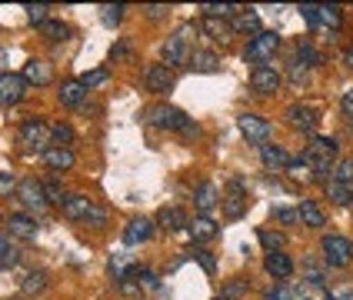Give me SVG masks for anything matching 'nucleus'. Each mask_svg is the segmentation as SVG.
<instances>
[{
    "label": "nucleus",
    "instance_id": "34",
    "mask_svg": "<svg viewBox=\"0 0 353 300\" xmlns=\"http://www.w3.org/2000/svg\"><path fill=\"white\" fill-rule=\"evenodd\" d=\"M316 20H320V23H323V27H340V20H343V10H340V7H316Z\"/></svg>",
    "mask_w": 353,
    "mask_h": 300
},
{
    "label": "nucleus",
    "instance_id": "62",
    "mask_svg": "<svg viewBox=\"0 0 353 300\" xmlns=\"http://www.w3.org/2000/svg\"><path fill=\"white\" fill-rule=\"evenodd\" d=\"M303 300H310V297H303Z\"/></svg>",
    "mask_w": 353,
    "mask_h": 300
},
{
    "label": "nucleus",
    "instance_id": "32",
    "mask_svg": "<svg viewBox=\"0 0 353 300\" xmlns=\"http://www.w3.org/2000/svg\"><path fill=\"white\" fill-rule=\"evenodd\" d=\"M247 294H250V280H243V277L227 280V287H223V300H240V297H247Z\"/></svg>",
    "mask_w": 353,
    "mask_h": 300
},
{
    "label": "nucleus",
    "instance_id": "57",
    "mask_svg": "<svg viewBox=\"0 0 353 300\" xmlns=\"http://www.w3.org/2000/svg\"><path fill=\"white\" fill-rule=\"evenodd\" d=\"M180 134H183V137H190V140H196V137H200V127H196L194 120H187V123H183V130H180Z\"/></svg>",
    "mask_w": 353,
    "mask_h": 300
},
{
    "label": "nucleus",
    "instance_id": "18",
    "mask_svg": "<svg viewBox=\"0 0 353 300\" xmlns=\"http://www.w3.org/2000/svg\"><path fill=\"white\" fill-rule=\"evenodd\" d=\"M50 77H54V70H50V63L47 60H27V67H23V80L27 83H37V87H47L50 83Z\"/></svg>",
    "mask_w": 353,
    "mask_h": 300
},
{
    "label": "nucleus",
    "instance_id": "27",
    "mask_svg": "<svg viewBox=\"0 0 353 300\" xmlns=\"http://www.w3.org/2000/svg\"><path fill=\"white\" fill-rule=\"evenodd\" d=\"M200 30H203L207 37H214V40H227L230 34H234V27H230L227 20H216V17H203L200 20Z\"/></svg>",
    "mask_w": 353,
    "mask_h": 300
},
{
    "label": "nucleus",
    "instance_id": "3",
    "mask_svg": "<svg viewBox=\"0 0 353 300\" xmlns=\"http://www.w3.org/2000/svg\"><path fill=\"white\" fill-rule=\"evenodd\" d=\"M320 250H323V263L327 267H347L353 260V240L340 237V234H327L320 240Z\"/></svg>",
    "mask_w": 353,
    "mask_h": 300
},
{
    "label": "nucleus",
    "instance_id": "5",
    "mask_svg": "<svg viewBox=\"0 0 353 300\" xmlns=\"http://www.w3.org/2000/svg\"><path fill=\"white\" fill-rule=\"evenodd\" d=\"M17 197L20 203L27 207V210H34V214H43L50 203H47V194H43V183L37 177H23L17 183Z\"/></svg>",
    "mask_w": 353,
    "mask_h": 300
},
{
    "label": "nucleus",
    "instance_id": "44",
    "mask_svg": "<svg viewBox=\"0 0 353 300\" xmlns=\"http://www.w3.org/2000/svg\"><path fill=\"white\" fill-rule=\"evenodd\" d=\"M107 217H110V214H107V207H100V203H94V207H90V214H87V223H90V227H107Z\"/></svg>",
    "mask_w": 353,
    "mask_h": 300
},
{
    "label": "nucleus",
    "instance_id": "10",
    "mask_svg": "<svg viewBox=\"0 0 353 300\" xmlns=\"http://www.w3.org/2000/svg\"><path fill=\"white\" fill-rule=\"evenodd\" d=\"M23 90H27V80H23V74H0V103L3 107H14V103H20L23 100Z\"/></svg>",
    "mask_w": 353,
    "mask_h": 300
},
{
    "label": "nucleus",
    "instance_id": "11",
    "mask_svg": "<svg viewBox=\"0 0 353 300\" xmlns=\"http://www.w3.org/2000/svg\"><path fill=\"white\" fill-rule=\"evenodd\" d=\"M143 87H147L150 94H167V90L174 87V74H170V67H163V63H150V67H143Z\"/></svg>",
    "mask_w": 353,
    "mask_h": 300
},
{
    "label": "nucleus",
    "instance_id": "43",
    "mask_svg": "<svg viewBox=\"0 0 353 300\" xmlns=\"http://www.w3.org/2000/svg\"><path fill=\"white\" fill-rule=\"evenodd\" d=\"M290 174H294L296 180H303V177H314V167H310V160L307 157H300V160H290V167H287Z\"/></svg>",
    "mask_w": 353,
    "mask_h": 300
},
{
    "label": "nucleus",
    "instance_id": "4",
    "mask_svg": "<svg viewBox=\"0 0 353 300\" xmlns=\"http://www.w3.org/2000/svg\"><path fill=\"white\" fill-rule=\"evenodd\" d=\"M187 30H190V27H183L180 34L167 37V43L160 47V57H163L160 63H163V67H180V63H187V60H190L194 50L187 47Z\"/></svg>",
    "mask_w": 353,
    "mask_h": 300
},
{
    "label": "nucleus",
    "instance_id": "52",
    "mask_svg": "<svg viewBox=\"0 0 353 300\" xmlns=\"http://www.w3.org/2000/svg\"><path fill=\"white\" fill-rule=\"evenodd\" d=\"M300 14H303V20H307L310 27H320V20H316V3H303Z\"/></svg>",
    "mask_w": 353,
    "mask_h": 300
},
{
    "label": "nucleus",
    "instance_id": "40",
    "mask_svg": "<svg viewBox=\"0 0 353 300\" xmlns=\"http://www.w3.org/2000/svg\"><path fill=\"white\" fill-rule=\"evenodd\" d=\"M47 14H50V7H47V3H37V7L30 3V7H27V20H30L34 27H43V23L50 20Z\"/></svg>",
    "mask_w": 353,
    "mask_h": 300
},
{
    "label": "nucleus",
    "instance_id": "2",
    "mask_svg": "<svg viewBox=\"0 0 353 300\" xmlns=\"http://www.w3.org/2000/svg\"><path fill=\"white\" fill-rule=\"evenodd\" d=\"M17 140H20L23 150H37V154H43V150L50 147V127H47L40 117H27L20 123Z\"/></svg>",
    "mask_w": 353,
    "mask_h": 300
},
{
    "label": "nucleus",
    "instance_id": "36",
    "mask_svg": "<svg viewBox=\"0 0 353 300\" xmlns=\"http://www.w3.org/2000/svg\"><path fill=\"white\" fill-rule=\"evenodd\" d=\"M40 290H47V274H43V270L27 274V277H23V294H40Z\"/></svg>",
    "mask_w": 353,
    "mask_h": 300
},
{
    "label": "nucleus",
    "instance_id": "8",
    "mask_svg": "<svg viewBox=\"0 0 353 300\" xmlns=\"http://www.w3.org/2000/svg\"><path fill=\"white\" fill-rule=\"evenodd\" d=\"M236 127H240V134L250 140V143H267L270 140V120H263L260 114H240V120H236Z\"/></svg>",
    "mask_w": 353,
    "mask_h": 300
},
{
    "label": "nucleus",
    "instance_id": "30",
    "mask_svg": "<svg viewBox=\"0 0 353 300\" xmlns=\"http://www.w3.org/2000/svg\"><path fill=\"white\" fill-rule=\"evenodd\" d=\"M203 17H216V20H234L236 17V7L234 3H203L200 7Z\"/></svg>",
    "mask_w": 353,
    "mask_h": 300
},
{
    "label": "nucleus",
    "instance_id": "28",
    "mask_svg": "<svg viewBox=\"0 0 353 300\" xmlns=\"http://www.w3.org/2000/svg\"><path fill=\"white\" fill-rule=\"evenodd\" d=\"M323 197L330 200V203H350V187L340 183V180H327L323 183Z\"/></svg>",
    "mask_w": 353,
    "mask_h": 300
},
{
    "label": "nucleus",
    "instance_id": "33",
    "mask_svg": "<svg viewBox=\"0 0 353 300\" xmlns=\"http://www.w3.org/2000/svg\"><path fill=\"white\" fill-rule=\"evenodd\" d=\"M300 60H303V67H320V63H323V57L316 54L307 40H300V43H296V63H300Z\"/></svg>",
    "mask_w": 353,
    "mask_h": 300
},
{
    "label": "nucleus",
    "instance_id": "59",
    "mask_svg": "<svg viewBox=\"0 0 353 300\" xmlns=\"http://www.w3.org/2000/svg\"><path fill=\"white\" fill-rule=\"evenodd\" d=\"M343 63H347V67H350V70H353V47H350V50H347V54H343Z\"/></svg>",
    "mask_w": 353,
    "mask_h": 300
},
{
    "label": "nucleus",
    "instance_id": "64",
    "mask_svg": "<svg viewBox=\"0 0 353 300\" xmlns=\"http://www.w3.org/2000/svg\"><path fill=\"white\" fill-rule=\"evenodd\" d=\"M216 300H223V297H216Z\"/></svg>",
    "mask_w": 353,
    "mask_h": 300
},
{
    "label": "nucleus",
    "instance_id": "23",
    "mask_svg": "<svg viewBox=\"0 0 353 300\" xmlns=\"http://www.w3.org/2000/svg\"><path fill=\"white\" fill-rule=\"evenodd\" d=\"M263 267H267L270 277H290V274H294V260L287 257V254H267V257H263Z\"/></svg>",
    "mask_w": 353,
    "mask_h": 300
},
{
    "label": "nucleus",
    "instance_id": "54",
    "mask_svg": "<svg viewBox=\"0 0 353 300\" xmlns=\"http://www.w3.org/2000/svg\"><path fill=\"white\" fill-rule=\"evenodd\" d=\"M110 57H114V60L130 57V43H127V40H120V43H114V50H110Z\"/></svg>",
    "mask_w": 353,
    "mask_h": 300
},
{
    "label": "nucleus",
    "instance_id": "39",
    "mask_svg": "<svg viewBox=\"0 0 353 300\" xmlns=\"http://www.w3.org/2000/svg\"><path fill=\"white\" fill-rule=\"evenodd\" d=\"M260 243L267 247V254H280V250H283V234H274V230H260Z\"/></svg>",
    "mask_w": 353,
    "mask_h": 300
},
{
    "label": "nucleus",
    "instance_id": "24",
    "mask_svg": "<svg viewBox=\"0 0 353 300\" xmlns=\"http://www.w3.org/2000/svg\"><path fill=\"white\" fill-rule=\"evenodd\" d=\"M296 214H300V220H303V227H323L327 223V217H323V210L316 207V200H300V207H296Z\"/></svg>",
    "mask_w": 353,
    "mask_h": 300
},
{
    "label": "nucleus",
    "instance_id": "15",
    "mask_svg": "<svg viewBox=\"0 0 353 300\" xmlns=\"http://www.w3.org/2000/svg\"><path fill=\"white\" fill-rule=\"evenodd\" d=\"M90 207H94V200L87 197V194H67L63 203H60V210H63L67 220H87Z\"/></svg>",
    "mask_w": 353,
    "mask_h": 300
},
{
    "label": "nucleus",
    "instance_id": "58",
    "mask_svg": "<svg viewBox=\"0 0 353 300\" xmlns=\"http://www.w3.org/2000/svg\"><path fill=\"white\" fill-rule=\"evenodd\" d=\"M7 60H10V54H7V50L0 47V74H7V70H3V67H7Z\"/></svg>",
    "mask_w": 353,
    "mask_h": 300
},
{
    "label": "nucleus",
    "instance_id": "53",
    "mask_svg": "<svg viewBox=\"0 0 353 300\" xmlns=\"http://www.w3.org/2000/svg\"><path fill=\"white\" fill-rule=\"evenodd\" d=\"M290 80H294V83H303V80H307V67H303V63H290Z\"/></svg>",
    "mask_w": 353,
    "mask_h": 300
},
{
    "label": "nucleus",
    "instance_id": "21",
    "mask_svg": "<svg viewBox=\"0 0 353 300\" xmlns=\"http://www.w3.org/2000/svg\"><path fill=\"white\" fill-rule=\"evenodd\" d=\"M157 227H163L167 234H176V230H183V227H190V223H187L180 207H163L157 214Z\"/></svg>",
    "mask_w": 353,
    "mask_h": 300
},
{
    "label": "nucleus",
    "instance_id": "50",
    "mask_svg": "<svg viewBox=\"0 0 353 300\" xmlns=\"http://www.w3.org/2000/svg\"><path fill=\"white\" fill-rule=\"evenodd\" d=\"M120 283V294H123V297H137L140 294V283L134 277H123V280H117Z\"/></svg>",
    "mask_w": 353,
    "mask_h": 300
},
{
    "label": "nucleus",
    "instance_id": "19",
    "mask_svg": "<svg viewBox=\"0 0 353 300\" xmlns=\"http://www.w3.org/2000/svg\"><path fill=\"white\" fill-rule=\"evenodd\" d=\"M83 97H87V87H83L80 80H63V83H60L57 100L63 103V107H80Z\"/></svg>",
    "mask_w": 353,
    "mask_h": 300
},
{
    "label": "nucleus",
    "instance_id": "49",
    "mask_svg": "<svg viewBox=\"0 0 353 300\" xmlns=\"http://www.w3.org/2000/svg\"><path fill=\"white\" fill-rule=\"evenodd\" d=\"M263 300H294V294H290L287 283H280V287H270V290L263 294Z\"/></svg>",
    "mask_w": 353,
    "mask_h": 300
},
{
    "label": "nucleus",
    "instance_id": "14",
    "mask_svg": "<svg viewBox=\"0 0 353 300\" xmlns=\"http://www.w3.org/2000/svg\"><path fill=\"white\" fill-rule=\"evenodd\" d=\"M7 230H10V237H17V240H37L40 227L30 214H10L7 217Z\"/></svg>",
    "mask_w": 353,
    "mask_h": 300
},
{
    "label": "nucleus",
    "instance_id": "12",
    "mask_svg": "<svg viewBox=\"0 0 353 300\" xmlns=\"http://www.w3.org/2000/svg\"><path fill=\"white\" fill-rule=\"evenodd\" d=\"M40 160H43V167L47 170H54V174H63V170H70L74 167V150L70 147H60V143H50L43 154H40Z\"/></svg>",
    "mask_w": 353,
    "mask_h": 300
},
{
    "label": "nucleus",
    "instance_id": "47",
    "mask_svg": "<svg viewBox=\"0 0 353 300\" xmlns=\"http://www.w3.org/2000/svg\"><path fill=\"white\" fill-rule=\"evenodd\" d=\"M123 14H127V7H103V23H110V27H114V23H120V20H123Z\"/></svg>",
    "mask_w": 353,
    "mask_h": 300
},
{
    "label": "nucleus",
    "instance_id": "17",
    "mask_svg": "<svg viewBox=\"0 0 353 300\" xmlns=\"http://www.w3.org/2000/svg\"><path fill=\"white\" fill-rule=\"evenodd\" d=\"M260 157H263V163H267L270 170H283V167H290V154H287V147L270 143V140L260 147Z\"/></svg>",
    "mask_w": 353,
    "mask_h": 300
},
{
    "label": "nucleus",
    "instance_id": "22",
    "mask_svg": "<svg viewBox=\"0 0 353 300\" xmlns=\"http://www.w3.org/2000/svg\"><path fill=\"white\" fill-rule=\"evenodd\" d=\"M190 70H196V74H216L220 70V57L214 50H194L190 54Z\"/></svg>",
    "mask_w": 353,
    "mask_h": 300
},
{
    "label": "nucleus",
    "instance_id": "56",
    "mask_svg": "<svg viewBox=\"0 0 353 300\" xmlns=\"http://www.w3.org/2000/svg\"><path fill=\"white\" fill-rule=\"evenodd\" d=\"M170 14V7H163V3H154V7H147V17L150 20H160V17H167Z\"/></svg>",
    "mask_w": 353,
    "mask_h": 300
},
{
    "label": "nucleus",
    "instance_id": "41",
    "mask_svg": "<svg viewBox=\"0 0 353 300\" xmlns=\"http://www.w3.org/2000/svg\"><path fill=\"white\" fill-rule=\"evenodd\" d=\"M107 77H110V70L107 67H97V70H90V74H83L80 77V83L90 90V87H100V83H107Z\"/></svg>",
    "mask_w": 353,
    "mask_h": 300
},
{
    "label": "nucleus",
    "instance_id": "7",
    "mask_svg": "<svg viewBox=\"0 0 353 300\" xmlns=\"http://www.w3.org/2000/svg\"><path fill=\"white\" fill-rule=\"evenodd\" d=\"M280 83H283V77H280V70L270 67V63H263V67H254V70H250V90L260 94V97L276 94V90H280Z\"/></svg>",
    "mask_w": 353,
    "mask_h": 300
},
{
    "label": "nucleus",
    "instance_id": "1",
    "mask_svg": "<svg viewBox=\"0 0 353 300\" xmlns=\"http://www.w3.org/2000/svg\"><path fill=\"white\" fill-rule=\"evenodd\" d=\"M276 50H280V34H276V30H260L256 37H250L247 50H243V60H247V63H256V67H263Z\"/></svg>",
    "mask_w": 353,
    "mask_h": 300
},
{
    "label": "nucleus",
    "instance_id": "37",
    "mask_svg": "<svg viewBox=\"0 0 353 300\" xmlns=\"http://www.w3.org/2000/svg\"><path fill=\"white\" fill-rule=\"evenodd\" d=\"M43 194H47V203H63V197H67V194H63V187H60V180L57 177H50V180H43Z\"/></svg>",
    "mask_w": 353,
    "mask_h": 300
},
{
    "label": "nucleus",
    "instance_id": "48",
    "mask_svg": "<svg viewBox=\"0 0 353 300\" xmlns=\"http://www.w3.org/2000/svg\"><path fill=\"white\" fill-rule=\"evenodd\" d=\"M274 217L280 220V223H287V227H294L296 220H300V214H296V210H290V207H276Z\"/></svg>",
    "mask_w": 353,
    "mask_h": 300
},
{
    "label": "nucleus",
    "instance_id": "6",
    "mask_svg": "<svg viewBox=\"0 0 353 300\" xmlns=\"http://www.w3.org/2000/svg\"><path fill=\"white\" fill-rule=\"evenodd\" d=\"M187 114L183 110H176L170 103H154L150 110H147V123H154V127H163V130H183V123H187Z\"/></svg>",
    "mask_w": 353,
    "mask_h": 300
},
{
    "label": "nucleus",
    "instance_id": "20",
    "mask_svg": "<svg viewBox=\"0 0 353 300\" xmlns=\"http://www.w3.org/2000/svg\"><path fill=\"white\" fill-rule=\"evenodd\" d=\"M194 203H196V210H200V214H210L216 203H220V194H216V187L210 183V180H203V183L194 190Z\"/></svg>",
    "mask_w": 353,
    "mask_h": 300
},
{
    "label": "nucleus",
    "instance_id": "63",
    "mask_svg": "<svg viewBox=\"0 0 353 300\" xmlns=\"http://www.w3.org/2000/svg\"><path fill=\"white\" fill-rule=\"evenodd\" d=\"M350 130H353V123H350Z\"/></svg>",
    "mask_w": 353,
    "mask_h": 300
},
{
    "label": "nucleus",
    "instance_id": "26",
    "mask_svg": "<svg viewBox=\"0 0 353 300\" xmlns=\"http://www.w3.org/2000/svg\"><path fill=\"white\" fill-rule=\"evenodd\" d=\"M230 27H234V34H250V37H256V34H260V17H256L254 10H243V14H236V17L230 20Z\"/></svg>",
    "mask_w": 353,
    "mask_h": 300
},
{
    "label": "nucleus",
    "instance_id": "25",
    "mask_svg": "<svg viewBox=\"0 0 353 300\" xmlns=\"http://www.w3.org/2000/svg\"><path fill=\"white\" fill-rule=\"evenodd\" d=\"M190 234H194L196 243H203V240H214L216 237V220H210L207 214H200V217L190 220Z\"/></svg>",
    "mask_w": 353,
    "mask_h": 300
},
{
    "label": "nucleus",
    "instance_id": "45",
    "mask_svg": "<svg viewBox=\"0 0 353 300\" xmlns=\"http://www.w3.org/2000/svg\"><path fill=\"white\" fill-rule=\"evenodd\" d=\"M303 270H307V280H310V283H323V267H320L314 257H307Z\"/></svg>",
    "mask_w": 353,
    "mask_h": 300
},
{
    "label": "nucleus",
    "instance_id": "51",
    "mask_svg": "<svg viewBox=\"0 0 353 300\" xmlns=\"http://www.w3.org/2000/svg\"><path fill=\"white\" fill-rule=\"evenodd\" d=\"M194 257L200 260V267H203L207 274H214V270H216V260H214V254H210V250H196Z\"/></svg>",
    "mask_w": 353,
    "mask_h": 300
},
{
    "label": "nucleus",
    "instance_id": "55",
    "mask_svg": "<svg viewBox=\"0 0 353 300\" xmlns=\"http://www.w3.org/2000/svg\"><path fill=\"white\" fill-rule=\"evenodd\" d=\"M340 107H343V114H347V117H353V87L340 94Z\"/></svg>",
    "mask_w": 353,
    "mask_h": 300
},
{
    "label": "nucleus",
    "instance_id": "35",
    "mask_svg": "<svg viewBox=\"0 0 353 300\" xmlns=\"http://www.w3.org/2000/svg\"><path fill=\"white\" fill-rule=\"evenodd\" d=\"M50 137L57 140L60 147H70V140H74V127H70V123H63V120H57V123H50Z\"/></svg>",
    "mask_w": 353,
    "mask_h": 300
},
{
    "label": "nucleus",
    "instance_id": "46",
    "mask_svg": "<svg viewBox=\"0 0 353 300\" xmlns=\"http://www.w3.org/2000/svg\"><path fill=\"white\" fill-rule=\"evenodd\" d=\"M10 194H17V180H14V174L0 170V197H10Z\"/></svg>",
    "mask_w": 353,
    "mask_h": 300
},
{
    "label": "nucleus",
    "instance_id": "13",
    "mask_svg": "<svg viewBox=\"0 0 353 300\" xmlns=\"http://www.w3.org/2000/svg\"><path fill=\"white\" fill-rule=\"evenodd\" d=\"M287 123L300 130V134H314L316 130V110L314 107H307V103H294L290 110H287Z\"/></svg>",
    "mask_w": 353,
    "mask_h": 300
},
{
    "label": "nucleus",
    "instance_id": "9",
    "mask_svg": "<svg viewBox=\"0 0 353 300\" xmlns=\"http://www.w3.org/2000/svg\"><path fill=\"white\" fill-rule=\"evenodd\" d=\"M223 217L227 220H240L247 214V197H243V180H230L227 190H223Z\"/></svg>",
    "mask_w": 353,
    "mask_h": 300
},
{
    "label": "nucleus",
    "instance_id": "38",
    "mask_svg": "<svg viewBox=\"0 0 353 300\" xmlns=\"http://www.w3.org/2000/svg\"><path fill=\"white\" fill-rule=\"evenodd\" d=\"M127 277H137L140 283V290H154L157 287V277H154V270H147V267H134Z\"/></svg>",
    "mask_w": 353,
    "mask_h": 300
},
{
    "label": "nucleus",
    "instance_id": "61",
    "mask_svg": "<svg viewBox=\"0 0 353 300\" xmlns=\"http://www.w3.org/2000/svg\"><path fill=\"white\" fill-rule=\"evenodd\" d=\"M343 300H353V294H347V297H343Z\"/></svg>",
    "mask_w": 353,
    "mask_h": 300
},
{
    "label": "nucleus",
    "instance_id": "16",
    "mask_svg": "<svg viewBox=\"0 0 353 300\" xmlns=\"http://www.w3.org/2000/svg\"><path fill=\"white\" fill-rule=\"evenodd\" d=\"M150 237H154V220L150 217H134L123 227V240L130 247H137V243H143V240H150Z\"/></svg>",
    "mask_w": 353,
    "mask_h": 300
},
{
    "label": "nucleus",
    "instance_id": "31",
    "mask_svg": "<svg viewBox=\"0 0 353 300\" xmlns=\"http://www.w3.org/2000/svg\"><path fill=\"white\" fill-rule=\"evenodd\" d=\"M20 254L14 250V243H10V237H3L0 234V270H10V267H17Z\"/></svg>",
    "mask_w": 353,
    "mask_h": 300
},
{
    "label": "nucleus",
    "instance_id": "29",
    "mask_svg": "<svg viewBox=\"0 0 353 300\" xmlns=\"http://www.w3.org/2000/svg\"><path fill=\"white\" fill-rule=\"evenodd\" d=\"M40 34L50 40V43H60V40H67L70 37V27L63 23V20H47L43 27H40Z\"/></svg>",
    "mask_w": 353,
    "mask_h": 300
},
{
    "label": "nucleus",
    "instance_id": "42",
    "mask_svg": "<svg viewBox=\"0 0 353 300\" xmlns=\"http://www.w3.org/2000/svg\"><path fill=\"white\" fill-rule=\"evenodd\" d=\"M334 180H340V183H347V187H350L353 183V157H347V160H340V163H336Z\"/></svg>",
    "mask_w": 353,
    "mask_h": 300
},
{
    "label": "nucleus",
    "instance_id": "60",
    "mask_svg": "<svg viewBox=\"0 0 353 300\" xmlns=\"http://www.w3.org/2000/svg\"><path fill=\"white\" fill-rule=\"evenodd\" d=\"M350 207H353V187H350Z\"/></svg>",
    "mask_w": 353,
    "mask_h": 300
}]
</instances>
